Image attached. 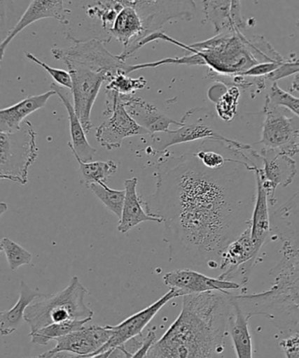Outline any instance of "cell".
<instances>
[{"label": "cell", "instance_id": "cell-1", "mask_svg": "<svg viewBox=\"0 0 299 358\" xmlns=\"http://www.w3.org/2000/svg\"><path fill=\"white\" fill-rule=\"evenodd\" d=\"M256 168L246 152L218 169L207 168L195 152L158 163L155 192L141 203L165 224L170 260L220 268L224 250L251 224Z\"/></svg>", "mask_w": 299, "mask_h": 358}, {"label": "cell", "instance_id": "cell-2", "mask_svg": "<svg viewBox=\"0 0 299 358\" xmlns=\"http://www.w3.org/2000/svg\"><path fill=\"white\" fill-rule=\"evenodd\" d=\"M271 231L281 244L272 282L263 293L234 295L249 318L269 319L284 337L299 331V191L270 217Z\"/></svg>", "mask_w": 299, "mask_h": 358}, {"label": "cell", "instance_id": "cell-3", "mask_svg": "<svg viewBox=\"0 0 299 358\" xmlns=\"http://www.w3.org/2000/svg\"><path fill=\"white\" fill-rule=\"evenodd\" d=\"M231 294L209 291L184 295L179 317L149 350L147 357H214L223 352Z\"/></svg>", "mask_w": 299, "mask_h": 358}, {"label": "cell", "instance_id": "cell-4", "mask_svg": "<svg viewBox=\"0 0 299 358\" xmlns=\"http://www.w3.org/2000/svg\"><path fill=\"white\" fill-rule=\"evenodd\" d=\"M186 51L200 55L210 71L221 75H243L259 64L251 38L239 29L225 31L211 39L188 45Z\"/></svg>", "mask_w": 299, "mask_h": 358}, {"label": "cell", "instance_id": "cell-5", "mask_svg": "<svg viewBox=\"0 0 299 358\" xmlns=\"http://www.w3.org/2000/svg\"><path fill=\"white\" fill-rule=\"evenodd\" d=\"M86 294L88 290L78 278L72 277L69 286L60 293L46 295L43 301L31 304L24 321L30 326V332H34L52 323L92 319L94 313L85 302Z\"/></svg>", "mask_w": 299, "mask_h": 358}, {"label": "cell", "instance_id": "cell-6", "mask_svg": "<svg viewBox=\"0 0 299 358\" xmlns=\"http://www.w3.org/2000/svg\"><path fill=\"white\" fill-rule=\"evenodd\" d=\"M36 138L29 121L15 133H0V178L26 185L29 168L38 157Z\"/></svg>", "mask_w": 299, "mask_h": 358}, {"label": "cell", "instance_id": "cell-7", "mask_svg": "<svg viewBox=\"0 0 299 358\" xmlns=\"http://www.w3.org/2000/svg\"><path fill=\"white\" fill-rule=\"evenodd\" d=\"M88 4L109 6L120 11L125 6L134 8L144 22L146 36L162 31L172 20L190 22L196 13L194 0H88Z\"/></svg>", "mask_w": 299, "mask_h": 358}, {"label": "cell", "instance_id": "cell-8", "mask_svg": "<svg viewBox=\"0 0 299 358\" xmlns=\"http://www.w3.org/2000/svg\"><path fill=\"white\" fill-rule=\"evenodd\" d=\"M69 40L72 41V46L52 48V55L55 60L64 64L73 62L85 65L94 71L105 74L107 82L120 73L131 74V65L127 64L120 55L111 54L104 41L99 39L81 41L73 38Z\"/></svg>", "mask_w": 299, "mask_h": 358}, {"label": "cell", "instance_id": "cell-9", "mask_svg": "<svg viewBox=\"0 0 299 358\" xmlns=\"http://www.w3.org/2000/svg\"><path fill=\"white\" fill-rule=\"evenodd\" d=\"M284 109L266 96L262 138L255 145H262L263 148L273 149L293 157L299 154V118L288 117Z\"/></svg>", "mask_w": 299, "mask_h": 358}, {"label": "cell", "instance_id": "cell-10", "mask_svg": "<svg viewBox=\"0 0 299 358\" xmlns=\"http://www.w3.org/2000/svg\"><path fill=\"white\" fill-rule=\"evenodd\" d=\"M106 109L104 115L110 116L96 131V140L107 150L119 149L125 138L151 135L139 124L125 108L119 93L106 90Z\"/></svg>", "mask_w": 299, "mask_h": 358}, {"label": "cell", "instance_id": "cell-11", "mask_svg": "<svg viewBox=\"0 0 299 358\" xmlns=\"http://www.w3.org/2000/svg\"><path fill=\"white\" fill-rule=\"evenodd\" d=\"M72 79V97L76 115L86 134L92 129V110L103 83L107 78L103 73L92 71L85 65L65 62Z\"/></svg>", "mask_w": 299, "mask_h": 358}, {"label": "cell", "instance_id": "cell-12", "mask_svg": "<svg viewBox=\"0 0 299 358\" xmlns=\"http://www.w3.org/2000/svg\"><path fill=\"white\" fill-rule=\"evenodd\" d=\"M113 330L110 325L83 326L68 335L59 337L57 345L40 355L39 357H92L112 337Z\"/></svg>", "mask_w": 299, "mask_h": 358}, {"label": "cell", "instance_id": "cell-13", "mask_svg": "<svg viewBox=\"0 0 299 358\" xmlns=\"http://www.w3.org/2000/svg\"><path fill=\"white\" fill-rule=\"evenodd\" d=\"M183 293L176 288H170L169 292L163 295L155 303L148 306V308L142 309L137 314L130 316L124 320L120 324L111 326L113 333L109 342L102 349L97 351L92 357H109L111 352L116 348L123 345L128 340L135 336H141L146 327L149 324L158 313L173 299L183 297Z\"/></svg>", "mask_w": 299, "mask_h": 358}, {"label": "cell", "instance_id": "cell-14", "mask_svg": "<svg viewBox=\"0 0 299 358\" xmlns=\"http://www.w3.org/2000/svg\"><path fill=\"white\" fill-rule=\"evenodd\" d=\"M260 155L262 166L256 169V176L266 190L270 204L274 206L277 203L274 194L277 187H286L293 182L297 166L291 156L273 149L262 148Z\"/></svg>", "mask_w": 299, "mask_h": 358}, {"label": "cell", "instance_id": "cell-15", "mask_svg": "<svg viewBox=\"0 0 299 358\" xmlns=\"http://www.w3.org/2000/svg\"><path fill=\"white\" fill-rule=\"evenodd\" d=\"M163 282L170 288H176L186 294L204 293L209 291H221L230 294L231 290H238L242 285L232 280H224L211 278L197 271L186 268L167 273L163 276Z\"/></svg>", "mask_w": 299, "mask_h": 358}, {"label": "cell", "instance_id": "cell-16", "mask_svg": "<svg viewBox=\"0 0 299 358\" xmlns=\"http://www.w3.org/2000/svg\"><path fill=\"white\" fill-rule=\"evenodd\" d=\"M183 124L175 130H167L151 134L152 148L156 152H166L167 149L172 145L187 143L197 141L207 140H227L228 138L221 136V134L207 126L202 117L190 121L189 118L183 116L181 120Z\"/></svg>", "mask_w": 299, "mask_h": 358}, {"label": "cell", "instance_id": "cell-17", "mask_svg": "<svg viewBox=\"0 0 299 358\" xmlns=\"http://www.w3.org/2000/svg\"><path fill=\"white\" fill-rule=\"evenodd\" d=\"M69 10L64 8V0H32L29 8L16 25L6 34L0 44V59H4L6 48L11 41L18 36L26 27L38 20L43 19H55L64 25H69L68 16Z\"/></svg>", "mask_w": 299, "mask_h": 358}, {"label": "cell", "instance_id": "cell-18", "mask_svg": "<svg viewBox=\"0 0 299 358\" xmlns=\"http://www.w3.org/2000/svg\"><path fill=\"white\" fill-rule=\"evenodd\" d=\"M125 108L130 116L149 134L165 131L170 126L182 127V121H176L167 116L155 104L134 95H120Z\"/></svg>", "mask_w": 299, "mask_h": 358}, {"label": "cell", "instance_id": "cell-19", "mask_svg": "<svg viewBox=\"0 0 299 358\" xmlns=\"http://www.w3.org/2000/svg\"><path fill=\"white\" fill-rule=\"evenodd\" d=\"M50 90H55L57 95L60 97L66 110H67L69 121V133H71V142H68V145L71 148L72 154L78 155L83 162H92L97 150L87 141L85 128H83L81 121H80L78 115L76 113L75 108L71 103L69 92L64 87L57 85L55 83H51Z\"/></svg>", "mask_w": 299, "mask_h": 358}, {"label": "cell", "instance_id": "cell-20", "mask_svg": "<svg viewBox=\"0 0 299 358\" xmlns=\"http://www.w3.org/2000/svg\"><path fill=\"white\" fill-rule=\"evenodd\" d=\"M57 95L55 90H50L40 95L31 96L0 110V133H15L22 128L24 120L29 115L46 106L50 97Z\"/></svg>", "mask_w": 299, "mask_h": 358}, {"label": "cell", "instance_id": "cell-21", "mask_svg": "<svg viewBox=\"0 0 299 358\" xmlns=\"http://www.w3.org/2000/svg\"><path fill=\"white\" fill-rule=\"evenodd\" d=\"M138 179L137 177L125 180L124 186L126 189V197H125L123 214L120 219L118 231L127 233L141 222H155L162 224V219L152 217L146 212L144 205L141 203V197L137 194Z\"/></svg>", "mask_w": 299, "mask_h": 358}, {"label": "cell", "instance_id": "cell-22", "mask_svg": "<svg viewBox=\"0 0 299 358\" xmlns=\"http://www.w3.org/2000/svg\"><path fill=\"white\" fill-rule=\"evenodd\" d=\"M232 311L228 321V335L230 336L236 356L239 358L253 357L252 337L249 332V319L241 305L231 294Z\"/></svg>", "mask_w": 299, "mask_h": 358}, {"label": "cell", "instance_id": "cell-23", "mask_svg": "<svg viewBox=\"0 0 299 358\" xmlns=\"http://www.w3.org/2000/svg\"><path fill=\"white\" fill-rule=\"evenodd\" d=\"M110 36L124 48L131 46L146 37L144 25L140 15L131 6H125L114 20Z\"/></svg>", "mask_w": 299, "mask_h": 358}, {"label": "cell", "instance_id": "cell-24", "mask_svg": "<svg viewBox=\"0 0 299 358\" xmlns=\"http://www.w3.org/2000/svg\"><path fill=\"white\" fill-rule=\"evenodd\" d=\"M46 296L41 294L38 290H34L27 285L25 281H20V298L16 304L9 310L0 313V334L1 336H9L18 329L22 325L27 308L37 298Z\"/></svg>", "mask_w": 299, "mask_h": 358}, {"label": "cell", "instance_id": "cell-25", "mask_svg": "<svg viewBox=\"0 0 299 358\" xmlns=\"http://www.w3.org/2000/svg\"><path fill=\"white\" fill-rule=\"evenodd\" d=\"M256 178V199L253 208L251 231L252 239L257 252H260L271 231L270 215L269 213V198L258 177Z\"/></svg>", "mask_w": 299, "mask_h": 358}, {"label": "cell", "instance_id": "cell-26", "mask_svg": "<svg viewBox=\"0 0 299 358\" xmlns=\"http://www.w3.org/2000/svg\"><path fill=\"white\" fill-rule=\"evenodd\" d=\"M203 13L216 34L238 29L232 18V0H203Z\"/></svg>", "mask_w": 299, "mask_h": 358}, {"label": "cell", "instance_id": "cell-27", "mask_svg": "<svg viewBox=\"0 0 299 358\" xmlns=\"http://www.w3.org/2000/svg\"><path fill=\"white\" fill-rule=\"evenodd\" d=\"M92 320H75V321L52 323L36 331L30 332L31 342L38 345L46 346L52 340H57L59 337L82 329L87 322H92Z\"/></svg>", "mask_w": 299, "mask_h": 358}, {"label": "cell", "instance_id": "cell-28", "mask_svg": "<svg viewBox=\"0 0 299 358\" xmlns=\"http://www.w3.org/2000/svg\"><path fill=\"white\" fill-rule=\"evenodd\" d=\"M74 156L87 187L92 183L106 182L117 172L118 165L113 161L85 162L78 155Z\"/></svg>", "mask_w": 299, "mask_h": 358}, {"label": "cell", "instance_id": "cell-29", "mask_svg": "<svg viewBox=\"0 0 299 358\" xmlns=\"http://www.w3.org/2000/svg\"><path fill=\"white\" fill-rule=\"evenodd\" d=\"M88 189L92 191L97 199L105 205L107 210L120 218L121 214H123L125 197H126V189H110L104 182L90 184Z\"/></svg>", "mask_w": 299, "mask_h": 358}, {"label": "cell", "instance_id": "cell-30", "mask_svg": "<svg viewBox=\"0 0 299 358\" xmlns=\"http://www.w3.org/2000/svg\"><path fill=\"white\" fill-rule=\"evenodd\" d=\"M1 252L5 253L10 268L15 271L20 266L29 265L32 262L33 256L22 245L17 244L8 238H4L0 244Z\"/></svg>", "mask_w": 299, "mask_h": 358}, {"label": "cell", "instance_id": "cell-31", "mask_svg": "<svg viewBox=\"0 0 299 358\" xmlns=\"http://www.w3.org/2000/svg\"><path fill=\"white\" fill-rule=\"evenodd\" d=\"M147 83L144 76L132 78L126 73H120L106 83V90H113L120 95H134L137 90L146 88Z\"/></svg>", "mask_w": 299, "mask_h": 358}, {"label": "cell", "instance_id": "cell-32", "mask_svg": "<svg viewBox=\"0 0 299 358\" xmlns=\"http://www.w3.org/2000/svg\"><path fill=\"white\" fill-rule=\"evenodd\" d=\"M241 96L238 87L231 86L228 92L217 101L216 110L218 116L225 122H230L236 115L239 97Z\"/></svg>", "mask_w": 299, "mask_h": 358}, {"label": "cell", "instance_id": "cell-33", "mask_svg": "<svg viewBox=\"0 0 299 358\" xmlns=\"http://www.w3.org/2000/svg\"><path fill=\"white\" fill-rule=\"evenodd\" d=\"M188 65V66H206L204 59L197 53H190L183 57L165 58L162 60L154 62H148V64H142L137 65H131V72L137 71L139 69L158 68L162 65Z\"/></svg>", "mask_w": 299, "mask_h": 358}, {"label": "cell", "instance_id": "cell-34", "mask_svg": "<svg viewBox=\"0 0 299 358\" xmlns=\"http://www.w3.org/2000/svg\"><path fill=\"white\" fill-rule=\"evenodd\" d=\"M267 96L274 104L285 108L299 118V97L284 92L278 85L277 82H274Z\"/></svg>", "mask_w": 299, "mask_h": 358}, {"label": "cell", "instance_id": "cell-35", "mask_svg": "<svg viewBox=\"0 0 299 358\" xmlns=\"http://www.w3.org/2000/svg\"><path fill=\"white\" fill-rule=\"evenodd\" d=\"M25 55L27 60L40 66V67L43 68L44 71H46L59 85L71 90L72 79L69 71H64V69L52 68L50 65H48L47 64H45L44 62L41 61L39 58L36 57V55L29 53V52H26Z\"/></svg>", "mask_w": 299, "mask_h": 358}, {"label": "cell", "instance_id": "cell-36", "mask_svg": "<svg viewBox=\"0 0 299 358\" xmlns=\"http://www.w3.org/2000/svg\"><path fill=\"white\" fill-rule=\"evenodd\" d=\"M280 346L287 357H299V331L284 337Z\"/></svg>", "mask_w": 299, "mask_h": 358}, {"label": "cell", "instance_id": "cell-37", "mask_svg": "<svg viewBox=\"0 0 299 358\" xmlns=\"http://www.w3.org/2000/svg\"><path fill=\"white\" fill-rule=\"evenodd\" d=\"M281 64L283 62H264V64H259L249 69L243 76H255V78L266 76L270 74V73L276 71Z\"/></svg>", "mask_w": 299, "mask_h": 358}, {"label": "cell", "instance_id": "cell-38", "mask_svg": "<svg viewBox=\"0 0 299 358\" xmlns=\"http://www.w3.org/2000/svg\"><path fill=\"white\" fill-rule=\"evenodd\" d=\"M232 18L238 29L242 31L248 27L249 23L242 16L241 0H232Z\"/></svg>", "mask_w": 299, "mask_h": 358}, {"label": "cell", "instance_id": "cell-39", "mask_svg": "<svg viewBox=\"0 0 299 358\" xmlns=\"http://www.w3.org/2000/svg\"><path fill=\"white\" fill-rule=\"evenodd\" d=\"M158 342L156 334L154 329L149 330L147 336L142 341V346L138 352L134 355V357H147L149 350L151 349L155 343Z\"/></svg>", "mask_w": 299, "mask_h": 358}, {"label": "cell", "instance_id": "cell-40", "mask_svg": "<svg viewBox=\"0 0 299 358\" xmlns=\"http://www.w3.org/2000/svg\"><path fill=\"white\" fill-rule=\"evenodd\" d=\"M9 4H12V0H0V16H1L2 26L5 24L6 12Z\"/></svg>", "mask_w": 299, "mask_h": 358}, {"label": "cell", "instance_id": "cell-41", "mask_svg": "<svg viewBox=\"0 0 299 358\" xmlns=\"http://www.w3.org/2000/svg\"><path fill=\"white\" fill-rule=\"evenodd\" d=\"M6 210H8V205H6L5 203H1V215L4 213Z\"/></svg>", "mask_w": 299, "mask_h": 358}, {"label": "cell", "instance_id": "cell-42", "mask_svg": "<svg viewBox=\"0 0 299 358\" xmlns=\"http://www.w3.org/2000/svg\"><path fill=\"white\" fill-rule=\"evenodd\" d=\"M298 29H299V20L298 22Z\"/></svg>", "mask_w": 299, "mask_h": 358}]
</instances>
